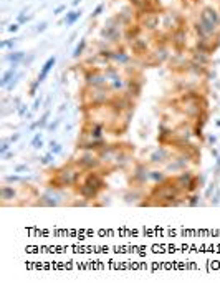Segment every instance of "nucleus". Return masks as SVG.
<instances>
[{
  "instance_id": "58836bf2",
  "label": "nucleus",
  "mask_w": 220,
  "mask_h": 290,
  "mask_svg": "<svg viewBox=\"0 0 220 290\" xmlns=\"http://www.w3.org/2000/svg\"><path fill=\"white\" fill-rule=\"evenodd\" d=\"M207 139H209V143H210V144H212V146H213V144H215V143H217V138H215V136H213V134H209V138H207Z\"/></svg>"
},
{
  "instance_id": "f257e3e1",
  "label": "nucleus",
  "mask_w": 220,
  "mask_h": 290,
  "mask_svg": "<svg viewBox=\"0 0 220 290\" xmlns=\"http://www.w3.org/2000/svg\"><path fill=\"white\" fill-rule=\"evenodd\" d=\"M80 177H81V169L71 161L70 164H65L63 168H60L56 171L55 179L50 181V187H53V189H63V187L76 186L80 183Z\"/></svg>"
},
{
  "instance_id": "37998d69",
  "label": "nucleus",
  "mask_w": 220,
  "mask_h": 290,
  "mask_svg": "<svg viewBox=\"0 0 220 290\" xmlns=\"http://www.w3.org/2000/svg\"><path fill=\"white\" fill-rule=\"evenodd\" d=\"M58 124H60V121H58V119H56V121H55V123H51V124H48V126H46V128H48V129H55Z\"/></svg>"
},
{
  "instance_id": "de8ad7c7",
  "label": "nucleus",
  "mask_w": 220,
  "mask_h": 290,
  "mask_svg": "<svg viewBox=\"0 0 220 290\" xmlns=\"http://www.w3.org/2000/svg\"><path fill=\"white\" fill-rule=\"evenodd\" d=\"M2 156H4V159H8V158L13 156V153H5V154H2Z\"/></svg>"
},
{
  "instance_id": "7c9ffc66",
  "label": "nucleus",
  "mask_w": 220,
  "mask_h": 290,
  "mask_svg": "<svg viewBox=\"0 0 220 290\" xmlns=\"http://www.w3.org/2000/svg\"><path fill=\"white\" fill-rule=\"evenodd\" d=\"M85 47H86V42H85V40H81V43H80L78 47L75 48V53H73V57H80V55L83 53V50H85Z\"/></svg>"
},
{
  "instance_id": "bb28decb",
  "label": "nucleus",
  "mask_w": 220,
  "mask_h": 290,
  "mask_svg": "<svg viewBox=\"0 0 220 290\" xmlns=\"http://www.w3.org/2000/svg\"><path fill=\"white\" fill-rule=\"evenodd\" d=\"M42 146H43L42 136H40V134H35V138L32 139V148H35V149H40Z\"/></svg>"
},
{
  "instance_id": "864d4df0",
  "label": "nucleus",
  "mask_w": 220,
  "mask_h": 290,
  "mask_svg": "<svg viewBox=\"0 0 220 290\" xmlns=\"http://www.w3.org/2000/svg\"><path fill=\"white\" fill-rule=\"evenodd\" d=\"M217 126H219V128H220V119H219V121H217Z\"/></svg>"
},
{
  "instance_id": "f03ea898",
  "label": "nucleus",
  "mask_w": 220,
  "mask_h": 290,
  "mask_svg": "<svg viewBox=\"0 0 220 290\" xmlns=\"http://www.w3.org/2000/svg\"><path fill=\"white\" fill-rule=\"evenodd\" d=\"M73 163H75L81 171H94V169H100L101 164H103V161L100 159L98 153L94 154L93 151H86L85 154H81L80 158H76Z\"/></svg>"
},
{
  "instance_id": "39448f33",
  "label": "nucleus",
  "mask_w": 220,
  "mask_h": 290,
  "mask_svg": "<svg viewBox=\"0 0 220 290\" xmlns=\"http://www.w3.org/2000/svg\"><path fill=\"white\" fill-rule=\"evenodd\" d=\"M147 179H149V171H147V168H146L144 164H138L136 169H134V172H132L131 186L132 187H141L142 184L147 183Z\"/></svg>"
},
{
  "instance_id": "c03bdc74",
  "label": "nucleus",
  "mask_w": 220,
  "mask_h": 290,
  "mask_svg": "<svg viewBox=\"0 0 220 290\" xmlns=\"http://www.w3.org/2000/svg\"><path fill=\"white\" fill-rule=\"evenodd\" d=\"M22 171H27V166H17L15 168V172H22Z\"/></svg>"
},
{
  "instance_id": "6ab92c4d",
  "label": "nucleus",
  "mask_w": 220,
  "mask_h": 290,
  "mask_svg": "<svg viewBox=\"0 0 220 290\" xmlns=\"http://www.w3.org/2000/svg\"><path fill=\"white\" fill-rule=\"evenodd\" d=\"M185 37H187V35H185V30L182 28V27H181V28H177V30L174 32V35H172V40H174V45H175L177 48H182V47L185 45Z\"/></svg>"
},
{
  "instance_id": "8fccbe9b",
  "label": "nucleus",
  "mask_w": 220,
  "mask_h": 290,
  "mask_svg": "<svg viewBox=\"0 0 220 290\" xmlns=\"http://www.w3.org/2000/svg\"><path fill=\"white\" fill-rule=\"evenodd\" d=\"M217 171H220V154L217 156Z\"/></svg>"
},
{
  "instance_id": "aec40b11",
  "label": "nucleus",
  "mask_w": 220,
  "mask_h": 290,
  "mask_svg": "<svg viewBox=\"0 0 220 290\" xmlns=\"http://www.w3.org/2000/svg\"><path fill=\"white\" fill-rule=\"evenodd\" d=\"M141 88H142V85H141V81H138V80H129V83H128V95L129 96H139L141 95Z\"/></svg>"
},
{
  "instance_id": "f704fd0d",
  "label": "nucleus",
  "mask_w": 220,
  "mask_h": 290,
  "mask_svg": "<svg viewBox=\"0 0 220 290\" xmlns=\"http://www.w3.org/2000/svg\"><path fill=\"white\" fill-rule=\"evenodd\" d=\"M8 148H10V144H8L7 141H5V143L2 144V148H0V154H5V153L8 151Z\"/></svg>"
},
{
  "instance_id": "5701e85b",
  "label": "nucleus",
  "mask_w": 220,
  "mask_h": 290,
  "mask_svg": "<svg viewBox=\"0 0 220 290\" xmlns=\"http://www.w3.org/2000/svg\"><path fill=\"white\" fill-rule=\"evenodd\" d=\"M149 179H152L154 183H164V181H167L169 177H167L162 171H149Z\"/></svg>"
},
{
  "instance_id": "49530a36",
  "label": "nucleus",
  "mask_w": 220,
  "mask_h": 290,
  "mask_svg": "<svg viewBox=\"0 0 220 290\" xmlns=\"http://www.w3.org/2000/svg\"><path fill=\"white\" fill-rule=\"evenodd\" d=\"M219 197H220V192H217L215 197H213V204H219Z\"/></svg>"
},
{
  "instance_id": "0eeeda50",
  "label": "nucleus",
  "mask_w": 220,
  "mask_h": 290,
  "mask_svg": "<svg viewBox=\"0 0 220 290\" xmlns=\"http://www.w3.org/2000/svg\"><path fill=\"white\" fill-rule=\"evenodd\" d=\"M194 177H195V176L192 174V171H185V169H184V171H181L175 177H172V179H174V183L182 189V192H187Z\"/></svg>"
},
{
  "instance_id": "1a4fd4ad",
  "label": "nucleus",
  "mask_w": 220,
  "mask_h": 290,
  "mask_svg": "<svg viewBox=\"0 0 220 290\" xmlns=\"http://www.w3.org/2000/svg\"><path fill=\"white\" fill-rule=\"evenodd\" d=\"M181 154L187 159V161H190V163H195V164H199V163H200V149L197 146H194V144H190V143H189L187 146L181 151Z\"/></svg>"
},
{
  "instance_id": "b1692460",
  "label": "nucleus",
  "mask_w": 220,
  "mask_h": 290,
  "mask_svg": "<svg viewBox=\"0 0 220 290\" xmlns=\"http://www.w3.org/2000/svg\"><path fill=\"white\" fill-rule=\"evenodd\" d=\"M199 199H200V197H199V194H194V192H192L190 196L187 197L185 204H187V206H190V207H194V206H199Z\"/></svg>"
},
{
  "instance_id": "c756f323",
  "label": "nucleus",
  "mask_w": 220,
  "mask_h": 290,
  "mask_svg": "<svg viewBox=\"0 0 220 290\" xmlns=\"http://www.w3.org/2000/svg\"><path fill=\"white\" fill-rule=\"evenodd\" d=\"M80 15H81V12H71V13L66 17V23H68V25H71V23H73V22H75Z\"/></svg>"
},
{
  "instance_id": "423d86ee",
  "label": "nucleus",
  "mask_w": 220,
  "mask_h": 290,
  "mask_svg": "<svg viewBox=\"0 0 220 290\" xmlns=\"http://www.w3.org/2000/svg\"><path fill=\"white\" fill-rule=\"evenodd\" d=\"M75 187H76V192H78L83 199H86V201H94V199L100 197V191L94 189V187H91L89 184H86V183H78Z\"/></svg>"
},
{
  "instance_id": "393cba45",
  "label": "nucleus",
  "mask_w": 220,
  "mask_h": 290,
  "mask_svg": "<svg viewBox=\"0 0 220 290\" xmlns=\"http://www.w3.org/2000/svg\"><path fill=\"white\" fill-rule=\"evenodd\" d=\"M207 119H209V111H207V110H204L202 113L199 115V118H197V124H199V126H202V128H204V126H205V123H207Z\"/></svg>"
},
{
  "instance_id": "09e8293b",
  "label": "nucleus",
  "mask_w": 220,
  "mask_h": 290,
  "mask_svg": "<svg viewBox=\"0 0 220 290\" xmlns=\"http://www.w3.org/2000/svg\"><path fill=\"white\" fill-rule=\"evenodd\" d=\"M18 138H20V134H13V136H12L8 141H12V143H13V141H17V139H18Z\"/></svg>"
},
{
  "instance_id": "7ed1b4c3",
  "label": "nucleus",
  "mask_w": 220,
  "mask_h": 290,
  "mask_svg": "<svg viewBox=\"0 0 220 290\" xmlns=\"http://www.w3.org/2000/svg\"><path fill=\"white\" fill-rule=\"evenodd\" d=\"M108 106L116 113V115H121L123 111H131L134 108V100L129 95H123V96H113L108 101Z\"/></svg>"
},
{
  "instance_id": "4be33fe9",
  "label": "nucleus",
  "mask_w": 220,
  "mask_h": 290,
  "mask_svg": "<svg viewBox=\"0 0 220 290\" xmlns=\"http://www.w3.org/2000/svg\"><path fill=\"white\" fill-rule=\"evenodd\" d=\"M55 60H56V58H55V57H51V58H48V60H46V63H45V65H43L42 72H40V75H38V81H40V83H42L43 80H45V76L48 75V72H50V70H51V66L55 65Z\"/></svg>"
},
{
  "instance_id": "f8f14e48",
  "label": "nucleus",
  "mask_w": 220,
  "mask_h": 290,
  "mask_svg": "<svg viewBox=\"0 0 220 290\" xmlns=\"http://www.w3.org/2000/svg\"><path fill=\"white\" fill-rule=\"evenodd\" d=\"M159 15L154 13V12H151V13H146L144 18H142V27L147 30H156L157 27H159Z\"/></svg>"
},
{
  "instance_id": "a19ab883",
  "label": "nucleus",
  "mask_w": 220,
  "mask_h": 290,
  "mask_svg": "<svg viewBox=\"0 0 220 290\" xmlns=\"http://www.w3.org/2000/svg\"><path fill=\"white\" fill-rule=\"evenodd\" d=\"M40 103H42V100H40V98H36V100H35V103H33V110H38V108H40Z\"/></svg>"
},
{
  "instance_id": "4c0bfd02",
  "label": "nucleus",
  "mask_w": 220,
  "mask_h": 290,
  "mask_svg": "<svg viewBox=\"0 0 220 290\" xmlns=\"http://www.w3.org/2000/svg\"><path fill=\"white\" fill-rule=\"evenodd\" d=\"M213 189H215V184H210V187L207 189V194H205V196L210 197V196H212V192H213Z\"/></svg>"
},
{
  "instance_id": "603ef678",
  "label": "nucleus",
  "mask_w": 220,
  "mask_h": 290,
  "mask_svg": "<svg viewBox=\"0 0 220 290\" xmlns=\"http://www.w3.org/2000/svg\"><path fill=\"white\" fill-rule=\"evenodd\" d=\"M45 25H46V23H42V25L38 27V30H40V32H42V30H45Z\"/></svg>"
},
{
  "instance_id": "ddd939ff",
  "label": "nucleus",
  "mask_w": 220,
  "mask_h": 290,
  "mask_svg": "<svg viewBox=\"0 0 220 290\" xmlns=\"http://www.w3.org/2000/svg\"><path fill=\"white\" fill-rule=\"evenodd\" d=\"M103 131H104V126L101 124V123H91V124H89V129L88 131L85 129L83 134L89 136L91 139H101V138H103Z\"/></svg>"
},
{
  "instance_id": "3c124183",
  "label": "nucleus",
  "mask_w": 220,
  "mask_h": 290,
  "mask_svg": "<svg viewBox=\"0 0 220 290\" xmlns=\"http://www.w3.org/2000/svg\"><path fill=\"white\" fill-rule=\"evenodd\" d=\"M63 8H65V7H63V5H61V7H58V8H56V10H55V13H60V12H61V10H63Z\"/></svg>"
},
{
  "instance_id": "412c9836",
  "label": "nucleus",
  "mask_w": 220,
  "mask_h": 290,
  "mask_svg": "<svg viewBox=\"0 0 220 290\" xmlns=\"http://www.w3.org/2000/svg\"><path fill=\"white\" fill-rule=\"evenodd\" d=\"M15 196H17V191H15L12 186H2V189H0V197H2L5 202L10 201V199H15Z\"/></svg>"
},
{
  "instance_id": "9d476101",
  "label": "nucleus",
  "mask_w": 220,
  "mask_h": 290,
  "mask_svg": "<svg viewBox=\"0 0 220 290\" xmlns=\"http://www.w3.org/2000/svg\"><path fill=\"white\" fill-rule=\"evenodd\" d=\"M106 146V143H104L103 139H91V141H78V149H85V151H94V153H98V151L101 149V148Z\"/></svg>"
},
{
  "instance_id": "a18cd8bd",
  "label": "nucleus",
  "mask_w": 220,
  "mask_h": 290,
  "mask_svg": "<svg viewBox=\"0 0 220 290\" xmlns=\"http://www.w3.org/2000/svg\"><path fill=\"white\" fill-rule=\"evenodd\" d=\"M18 30V25H10L8 27V32H17Z\"/></svg>"
},
{
  "instance_id": "6e6552de",
  "label": "nucleus",
  "mask_w": 220,
  "mask_h": 290,
  "mask_svg": "<svg viewBox=\"0 0 220 290\" xmlns=\"http://www.w3.org/2000/svg\"><path fill=\"white\" fill-rule=\"evenodd\" d=\"M55 191H56V189L50 187L45 194H42V196L38 197V199H40L38 204L40 206H48V207H51V206H58V204H60V196H58Z\"/></svg>"
},
{
  "instance_id": "a211bd4d",
  "label": "nucleus",
  "mask_w": 220,
  "mask_h": 290,
  "mask_svg": "<svg viewBox=\"0 0 220 290\" xmlns=\"http://www.w3.org/2000/svg\"><path fill=\"white\" fill-rule=\"evenodd\" d=\"M119 30H117V27H114V25H109V27H106V28L103 30V37L106 40H109V42H116L117 38H119Z\"/></svg>"
},
{
  "instance_id": "f3484780",
  "label": "nucleus",
  "mask_w": 220,
  "mask_h": 290,
  "mask_svg": "<svg viewBox=\"0 0 220 290\" xmlns=\"http://www.w3.org/2000/svg\"><path fill=\"white\" fill-rule=\"evenodd\" d=\"M129 45H131V48L136 51V53H146V51H147V43H146L142 38H139V37L129 40Z\"/></svg>"
},
{
  "instance_id": "9b49d317",
  "label": "nucleus",
  "mask_w": 220,
  "mask_h": 290,
  "mask_svg": "<svg viewBox=\"0 0 220 290\" xmlns=\"http://www.w3.org/2000/svg\"><path fill=\"white\" fill-rule=\"evenodd\" d=\"M170 158V153L166 149V148H159L157 151H154L152 154H151V163L152 164H164V163L167 161V159Z\"/></svg>"
},
{
  "instance_id": "2f4dec72",
  "label": "nucleus",
  "mask_w": 220,
  "mask_h": 290,
  "mask_svg": "<svg viewBox=\"0 0 220 290\" xmlns=\"http://www.w3.org/2000/svg\"><path fill=\"white\" fill-rule=\"evenodd\" d=\"M50 151L53 154H60L61 153V144H58V143H55V141H51L50 143Z\"/></svg>"
},
{
  "instance_id": "dca6fc26",
  "label": "nucleus",
  "mask_w": 220,
  "mask_h": 290,
  "mask_svg": "<svg viewBox=\"0 0 220 290\" xmlns=\"http://www.w3.org/2000/svg\"><path fill=\"white\" fill-rule=\"evenodd\" d=\"M185 163H187V159L184 158V156H177L175 159H172V163H169L167 164V171H172V172H175V171H184L185 169Z\"/></svg>"
},
{
  "instance_id": "4468645a",
  "label": "nucleus",
  "mask_w": 220,
  "mask_h": 290,
  "mask_svg": "<svg viewBox=\"0 0 220 290\" xmlns=\"http://www.w3.org/2000/svg\"><path fill=\"white\" fill-rule=\"evenodd\" d=\"M106 80H108V76L101 75L100 72H93L89 75H86V83L89 86H104Z\"/></svg>"
},
{
  "instance_id": "a878e982",
  "label": "nucleus",
  "mask_w": 220,
  "mask_h": 290,
  "mask_svg": "<svg viewBox=\"0 0 220 290\" xmlns=\"http://www.w3.org/2000/svg\"><path fill=\"white\" fill-rule=\"evenodd\" d=\"M48 116H50V111H45V115H43L38 121H36L38 128H45V126H48V124H46V121H48Z\"/></svg>"
},
{
  "instance_id": "c85d7f7f",
  "label": "nucleus",
  "mask_w": 220,
  "mask_h": 290,
  "mask_svg": "<svg viewBox=\"0 0 220 290\" xmlns=\"http://www.w3.org/2000/svg\"><path fill=\"white\" fill-rule=\"evenodd\" d=\"M13 73H15V70H10V72H7V73H5V75H4V78H2V83H0V85H2V86H7V83L12 80Z\"/></svg>"
},
{
  "instance_id": "72a5a7b5",
  "label": "nucleus",
  "mask_w": 220,
  "mask_h": 290,
  "mask_svg": "<svg viewBox=\"0 0 220 290\" xmlns=\"http://www.w3.org/2000/svg\"><path fill=\"white\" fill-rule=\"evenodd\" d=\"M22 58H23V53H22V51H17V53L10 55V57H8V60H12L13 63H17V61H20Z\"/></svg>"
},
{
  "instance_id": "2eb2a0df",
  "label": "nucleus",
  "mask_w": 220,
  "mask_h": 290,
  "mask_svg": "<svg viewBox=\"0 0 220 290\" xmlns=\"http://www.w3.org/2000/svg\"><path fill=\"white\" fill-rule=\"evenodd\" d=\"M172 136H174V129L172 128H167V126L161 124L159 126V136H157V141H159V144H169V141L172 139Z\"/></svg>"
},
{
  "instance_id": "473e14b6",
  "label": "nucleus",
  "mask_w": 220,
  "mask_h": 290,
  "mask_svg": "<svg viewBox=\"0 0 220 290\" xmlns=\"http://www.w3.org/2000/svg\"><path fill=\"white\" fill-rule=\"evenodd\" d=\"M194 136H195V138H199V139H204L202 126H199V124H195V126H194Z\"/></svg>"
},
{
  "instance_id": "e433bc0d",
  "label": "nucleus",
  "mask_w": 220,
  "mask_h": 290,
  "mask_svg": "<svg viewBox=\"0 0 220 290\" xmlns=\"http://www.w3.org/2000/svg\"><path fill=\"white\" fill-rule=\"evenodd\" d=\"M101 12H103V5H98V7H96V10L93 12V17H98Z\"/></svg>"
},
{
  "instance_id": "20e7f679",
  "label": "nucleus",
  "mask_w": 220,
  "mask_h": 290,
  "mask_svg": "<svg viewBox=\"0 0 220 290\" xmlns=\"http://www.w3.org/2000/svg\"><path fill=\"white\" fill-rule=\"evenodd\" d=\"M83 183L89 184L91 187H94V189H98L101 192L103 189H106V181H104V176L101 174V172H98V169H94V171H88L85 176H83Z\"/></svg>"
},
{
  "instance_id": "c9c22d12",
  "label": "nucleus",
  "mask_w": 220,
  "mask_h": 290,
  "mask_svg": "<svg viewBox=\"0 0 220 290\" xmlns=\"http://www.w3.org/2000/svg\"><path fill=\"white\" fill-rule=\"evenodd\" d=\"M7 181L8 183H18V181H22L18 176H7Z\"/></svg>"
},
{
  "instance_id": "79ce46f5",
  "label": "nucleus",
  "mask_w": 220,
  "mask_h": 290,
  "mask_svg": "<svg viewBox=\"0 0 220 290\" xmlns=\"http://www.w3.org/2000/svg\"><path fill=\"white\" fill-rule=\"evenodd\" d=\"M2 47H13V40H8V42H2Z\"/></svg>"
},
{
  "instance_id": "cd10ccee",
  "label": "nucleus",
  "mask_w": 220,
  "mask_h": 290,
  "mask_svg": "<svg viewBox=\"0 0 220 290\" xmlns=\"http://www.w3.org/2000/svg\"><path fill=\"white\" fill-rule=\"evenodd\" d=\"M53 159H55V154L50 151V153H48V154H45V156H43V158L40 159V161H42V164H45V166H46V164H50V163H53Z\"/></svg>"
},
{
  "instance_id": "ea45409f",
  "label": "nucleus",
  "mask_w": 220,
  "mask_h": 290,
  "mask_svg": "<svg viewBox=\"0 0 220 290\" xmlns=\"http://www.w3.org/2000/svg\"><path fill=\"white\" fill-rule=\"evenodd\" d=\"M73 206H88V201H76V202H73Z\"/></svg>"
}]
</instances>
